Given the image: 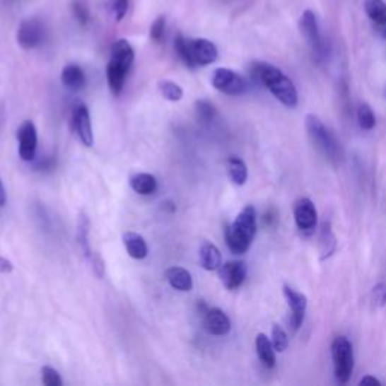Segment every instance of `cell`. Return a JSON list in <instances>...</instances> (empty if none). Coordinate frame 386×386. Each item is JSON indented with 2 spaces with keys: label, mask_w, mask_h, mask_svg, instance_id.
<instances>
[{
  "label": "cell",
  "mask_w": 386,
  "mask_h": 386,
  "mask_svg": "<svg viewBox=\"0 0 386 386\" xmlns=\"http://www.w3.org/2000/svg\"><path fill=\"white\" fill-rule=\"evenodd\" d=\"M251 76L255 83L267 88L271 95L279 100L286 107L294 109L299 105L296 86H294L291 78L283 74L275 65L255 62L251 68Z\"/></svg>",
  "instance_id": "6da1fadb"
},
{
  "label": "cell",
  "mask_w": 386,
  "mask_h": 386,
  "mask_svg": "<svg viewBox=\"0 0 386 386\" xmlns=\"http://www.w3.org/2000/svg\"><path fill=\"white\" fill-rule=\"evenodd\" d=\"M257 234V211L254 206H246L231 225L226 226L225 240L235 255L246 254Z\"/></svg>",
  "instance_id": "7a4b0ae2"
},
{
  "label": "cell",
  "mask_w": 386,
  "mask_h": 386,
  "mask_svg": "<svg viewBox=\"0 0 386 386\" xmlns=\"http://www.w3.org/2000/svg\"><path fill=\"white\" fill-rule=\"evenodd\" d=\"M133 61L134 50L127 40H118L113 44L106 73L109 89L115 97H118L122 93L124 83H126V78L129 76Z\"/></svg>",
  "instance_id": "3957f363"
},
{
  "label": "cell",
  "mask_w": 386,
  "mask_h": 386,
  "mask_svg": "<svg viewBox=\"0 0 386 386\" xmlns=\"http://www.w3.org/2000/svg\"><path fill=\"white\" fill-rule=\"evenodd\" d=\"M174 47L180 59L183 61L187 66H206L218 61V47L206 38H185L183 35H177Z\"/></svg>",
  "instance_id": "277c9868"
},
{
  "label": "cell",
  "mask_w": 386,
  "mask_h": 386,
  "mask_svg": "<svg viewBox=\"0 0 386 386\" xmlns=\"http://www.w3.org/2000/svg\"><path fill=\"white\" fill-rule=\"evenodd\" d=\"M305 129L310 136L311 142L315 145V148L319 150L329 162H332L334 165H338L341 162L343 158L341 145H339L335 136L329 131V129L324 126L319 117L314 115V113L306 115Z\"/></svg>",
  "instance_id": "5b68a950"
},
{
  "label": "cell",
  "mask_w": 386,
  "mask_h": 386,
  "mask_svg": "<svg viewBox=\"0 0 386 386\" xmlns=\"http://www.w3.org/2000/svg\"><path fill=\"white\" fill-rule=\"evenodd\" d=\"M332 361H334V374L338 383H347L353 374L355 356L353 347L347 337H337L332 346Z\"/></svg>",
  "instance_id": "8992f818"
},
{
  "label": "cell",
  "mask_w": 386,
  "mask_h": 386,
  "mask_svg": "<svg viewBox=\"0 0 386 386\" xmlns=\"http://www.w3.org/2000/svg\"><path fill=\"white\" fill-rule=\"evenodd\" d=\"M213 86L226 95H242L247 90V81L230 68H218L211 77Z\"/></svg>",
  "instance_id": "52a82bcc"
},
{
  "label": "cell",
  "mask_w": 386,
  "mask_h": 386,
  "mask_svg": "<svg viewBox=\"0 0 386 386\" xmlns=\"http://www.w3.org/2000/svg\"><path fill=\"white\" fill-rule=\"evenodd\" d=\"M45 37L44 25L37 18H26L20 23L17 32V41L21 49L33 50L40 47Z\"/></svg>",
  "instance_id": "ba28073f"
},
{
  "label": "cell",
  "mask_w": 386,
  "mask_h": 386,
  "mask_svg": "<svg viewBox=\"0 0 386 386\" xmlns=\"http://www.w3.org/2000/svg\"><path fill=\"white\" fill-rule=\"evenodd\" d=\"M71 126L77 136V139L81 141L85 146L94 145V133H93V122H90L89 110L88 107L81 103H76L71 113Z\"/></svg>",
  "instance_id": "9c48e42d"
},
{
  "label": "cell",
  "mask_w": 386,
  "mask_h": 386,
  "mask_svg": "<svg viewBox=\"0 0 386 386\" xmlns=\"http://www.w3.org/2000/svg\"><path fill=\"white\" fill-rule=\"evenodd\" d=\"M283 298H286V300L288 303V308L291 311L288 323H290L293 331L298 332L305 320L306 308H308V299H306L305 294H302L298 290H294L290 286H283Z\"/></svg>",
  "instance_id": "30bf717a"
},
{
  "label": "cell",
  "mask_w": 386,
  "mask_h": 386,
  "mask_svg": "<svg viewBox=\"0 0 386 386\" xmlns=\"http://www.w3.org/2000/svg\"><path fill=\"white\" fill-rule=\"evenodd\" d=\"M18 139V154L25 162H32L37 156L38 134L37 127L32 121H25L17 131Z\"/></svg>",
  "instance_id": "8fae6325"
},
{
  "label": "cell",
  "mask_w": 386,
  "mask_h": 386,
  "mask_svg": "<svg viewBox=\"0 0 386 386\" xmlns=\"http://www.w3.org/2000/svg\"><path fill=\"white\" fill-rule=\"evenodd\" d=\"M293 213H294V222H296L298 228L302 233L310 234L315 230L319 214H317V209L310 198L298 199V202L294 204Z\"/></svg>",
  "instance_id": "7c38bea8"
},
{
  "label": "cell",
  "mask_w": 386,
  "mask_h": 386,
  "mask_svg": "<svg viewBox=\"0 0 386 386\" xmlns=\"http://www.w3.org/2000/svg\"><path fill=\"white\" fill-rule=\"evenodd\" d=\"M299 28H300V32H302L305 41L310 44L312 52L319 56L323 54V40L320 35L319 23H317V17L311 9H306L305 13L302 14L300 21H299Z\"/></svg>",
  "instance_id": "4fadbf2b"
},
{
  "label": "cell",
  "mask_w": 386,
  "mask_h": 386,
  "mask_svg": "<svg viewBox=\"0 0 386 386\" xmlns=\"http://www.w3.org/2000/svg\"><path fill=\"white\" fill-rule=\"evenodd\" d=\"M219 278L228 290H237L247 276V267L243 261H228L218 269Z\"/></svg>",
  "instance_id": "5bb4252c"
},
{
  "label": "cell",
  "mask_w": 386,
  "mask_h": 386,
  "mask_svg": "<svg viewBox=\"0 0 386 386\" xmlns=\"http://www.w3.org/2000/svg\"><path fill=\"white\" fill-rule=\"evenodd\" d=\"M204 327L211 335L222 337L231 331V322L222 310L219 308H209L204 314Z\"/></svg>",
  "instance_id": "9a60e30c"
},
{
  "label": "cell",
  "mask_w": 386,
  "mask_h": 386,
  "mask_svg": "<svg viewBox=\"0 0 386 386\" xmlns=\"http://www.w3.org/2000/svg\"><path fill=\"white\" fill-rule=\"evenodd\" d=\"M255 349L259 361L263 362V365L267 368H274L276 365V356L275 349L271 344V339L266 334H258L255 339Z\"/></svg>",
  "instance_id": "2e32d148"
},
{
  "label": "cell",
  "mask_w": 386,
  "mask_h": 386,
  "mask_svg": "<svg viewBox=\"0 0 386 386\" xmlns=\"http://www.w3.org/2000/svg\"><path fill=\"white\" fill-rule=\"evenodd\" d=\"M199 263L209 271L218 270L222 264V255L218 246H214L210 242H204L199 247Z\"/></svg>",
  "instance_id": "e0dca14e"
},
{
  "label": "cell",
  "mask_w": 386,
  "mask_h": 386,
  "mask_svg": "<svg viewBox=\"0 0 386 386\" xmlns=\"http://www.w3.org/2000/svg\"><path fill=\"white\" fill-rule=\"evenodd\" d=\"M169 286L178 291H190L193 287V279L189 271L183 267H169L165 274Z\"/></svg>",
  "instance_id": "ac0fdd59"
},
{
  "label": "cell",
  "mask_w": 386,
  "mask_h": 386,
  "mask_svg": "<svg viewBox=\"0 0 386 386\" xmlns=\"http://www.w3.org/2000/svg\"><path fill=\"white\" fill-rule=\"evenodd\" d=\"M122 242L131 258L144 259L148 255V246H146V242L142 235L129 231L122 235Z\"/></svg>",
  "instance_id": "d6986e66"
},
{
  "label": "cell",
  "mask_w": 386,
  "mask_h": 386,
  "mask_svg": "<svg viewBox=\"0 0 386 386\" xmlns=\"http://www.w3.org/2000/svg\"><path fill=\"white\" fill-rule=\"evenodd\" d=\"M62 83L65 85V88L71 89V90H81L85 83H86V77L83 70L76 64H70L64 66L62 70Z\"/></svg>",
  "instance_id": "ffe728a7"
},
{
  "label": "cell",
  "mask_w": 386,
  "mask_h": 386,
  "mask_svg": "<svg viewBox=\"0 0 386 386\" xmlns=\"http://www.w3.org/2000/svg\"><path fill=\"white\" fill-rule=\"evenodd\" d=\"M337 249V237L331 228V223L324 222L322 226V233L319 238V251H320V259H327L332 257Z\"/></svg>",
  "instance_id": "44dd1931"
},
{
  "label": "cell",
  "mask_w": 386,
  "mask_h": 386,
  "mask_svg": "<svg viewBox=\"0 0 386 386\" xmlns=\"http://www.w3.org/2000/svg\"><path fill=\"white\" fill-rule=\"evenodd\" d=\"M130 186L139 195H153L157 190V180L151 174H136L130 178Z\"/></svg>",
  "instance_id": "7402d4cb"
},
{
  "label": "cell",
  "mask_w": 386,
  "mask_h": 386,
  "mask_svg": "<svg viewBox=\"0 0 386 386\" xmlns=\"http://www.w3.org/2000/svg\"><path fill=\"white\" fill-rule=\"evenodd\" d=\"M226 168H228V175L231 181L237 186H243L247 181V166L246 163L238 157H230L228 163H226Z\"/></svg>",
  "instance_id": "603a6c76"
},
{
  "label": "cell",
  "mask_w": 386,
  "mask_h": 386,
  "mask_svg": "<svg viewBox=\"0 0 386 386\" xmlns=\"http://www.w3.org/2000/svg\"><path fill=\"white\" fill-rule=\"evenodd\" d=\"M89 228H90L89 219L82 213L81 216H78V221H77V242L88 258H90V255H93L89 247Z\"/></svg>",
  "instance_id": "cb8c5ba5"
},
{
  "label": "cell",
  "mask_w": 386,
  "mask_h": 386,
  "mask_svg": "<svg viewBox=\"0 0 386 386\" xmlns=\"http://www.w3.org/2000/svg\"><path fill=\"white\" fill-rule=\"evenodd\" d=\"M365 13L378 26L386 25V4L383 0H365Z\"/></svg>",
  "instance_id": "d4e9b609"
},
{
  "label": "cell",
  "mask_w": 386,
  "mask_h": 386,
  "mask_svg": "<svg viewBox=\"0 0 386 386\" xmlns=\"http://www.w3.org/2000/svg\"><path fill=\"white\" fill-rule=\"evenodd\" d=\"M358 124L359 127L364 131H370L376 126V117H374L373 109L370 107V105L364 103L361 105L358 109Z\"/></svg>",
  "instance_id": "484cf974"
},
{
  "label": "cell",
  "mask_w": 386,
  "mask_h": 386,
  "mask_svg": "<svg viewBox=\"0 0 386 386\" xmlns=\"http://www.w3.org/2000/svg\"><path fill=\"white\" fill-rule=\"evenodd\" d=\"M270 339H271V344H274L275 351H278V353H283V351L287 350L288 335L286 331H283L282 326H279V324L271 326V338Z\"/></svg>",
  "instance_id": "4316f807"
},
{
  "label": "cell",
  "mask_w": 386,
  "mask_h": 386,
  "mask_svg": "<svg viewBox=\"0 0 386 386\" xmlns=\"http://www.w3.org/2000/svg\"><path fill=\"white\" fill-rule=\"evenodd\" d=\"M158 89H160L162 95L169 100V101H180L183 98V89H181L180 85L171 81H163L158 83Z\"/></svg>",
  "instance_id": "83f0119b"
},
{
  "label": "cell",
  "mask_w": 386,
  "mask_h": 386,
  "mask_svg": "<svg viewBox=\"0 0 386 386\" xmlns=\"http://www.w3.org/2000/svg\"><path fill=\"white\" fill-rule=\"evenodd\" d=\"M106 5H107L109 14L113 17V20L121 21L127 14L130 2L129 0H106Z\"/></svg>",
  "instance_id": "f1b7e54d"
},
{
  "label": "cell",
  "mask_w": 386,
  "mask_h": 386,
  "mask_svg": "<svg viewBox=\"0 0 386 386\" xmlns=\"http://www.w3.org/2000/svg\"><path fill=\"white\" fill-rule=\"evenodd\" d=\"M218 115V110L207 100L197 101V117L204 122H210Z\"/></svg>",
  "instance_id": "f546056e"
},
{
  "label": "cell",
  "mask_w": 386,
  "mask_h": 386,
  "mask_svg": "<svg viewBox=\"0 0 386 386\" xmlns=\"http://www.w3.org/2000/svg\"><path fill=\"white\" fill-rule=\"evenodd\" d=\"M71 6H73V14H74L76 20L78 21V25L86 26L90 20V14H89V8H88L85 0H73Z\"/></svg>",
  "instance_id": "4dcf8cb0"
},
{
  "label": "cell",
  "mask_w": 386,
  "mask_h": 386,
  "mask_svg": "<svg viewBox=\"0 0 386 386\" xmlns=\"http://www.w3.org/2000/svg\"><path fill=\"white\" fill-rule=\"evenodd\" d=\"M165 30H166V20L163 16L157 17L154 20V23L151 25V29H150V37L153 41L156 42H160L165 37Z\"/></svg>",
  "instance_id": "1f68e13d"
},
{
  "label": "cell",
  "mask_w": 386,
  "mask_h": 386,
  "mask_svg": "<svg viewBox=\"0 0 386 386\" xmlns=\"http://www.w3.org/2000/svg\"><path fill=\"white\" fill-rule=\"evenodd\" d=\"M41 374H42V383L45 386H62V379L59 376V373L54 368L42 367Z\"/></svg>",
  "instance_id": "d6a6232c"
},
{
  "label": "cell",
  "mask_w": 386,
  "mask_h": 386,
  "mask_svg": "<svg viewBox=\"0 0 386 386\" xmlns=\"http://www.w3.org/2000/svg\"><path fill=\"white\" fill-rule=\"evenodd\" d=\"M373 302L378 306L386 305V283L385 282H379L373 287Z\"/></svg>",
  "instance_id": "836d02e7"
},
{
  "label": "cell",
  "mask_w": 386,
  "mask_h": 386,
  "mask_svg": "<svg viewBox=\"0 0 386 386\" xmlns=\"http://www.w3.org/2000/svg\"><path fill=\"white\" fill-rule=\"evenodd\" d=\"M89 259H90V264H93V269L95 271V275L98 278H103L105 276V261H103V258H101L97 254H93V255H90Z\"/></svg>",
  "instance_id": "e575fe53"
},
{
  "label": "cell",
  "mask_w": 386,
  "mask_h": 386,
  "mask_svg": "<svg viewBox=\"0 0 386 386\" xmlns=\"http://www.w3.org/2000/svg\"><path fill=\"white\" fill-rule=\"evenodd\" d=\"M0 271H2V274H9V271H13V263H11L9 259L0 257Z\"/></svg>",
  "instance_id": "d590c367"
},
{
  "label": "cell",
  "mask_w": 386,
  "mask_h": 386,
  "mask_svg": "<svg viewBox=\"0 0 386 386\" xmlns=\"http://www.w3.org/2000/svg\"><path fill=\"white\" fill-rule=\"evenodd\" d=\"M359 385L362 386V385H378V386H380L382 385V382L379 380V379H376V378H373V376H365V378H362L361 380H359Z\"/></svg>",
  "instance_id": "8d00e7d4"
},
{
  "label": "cell",
  "mask_w": 386,
  "mask_h": 386,
  "mask_svg": "<svg viewBox=\"0 0 386 386\" xmlns=\"http://www.w3.org/2000/svg\"><path fill=\"white\" fill-rule=\"evenodd\" d=\"M5 204H6V192H5L2 180H0V207H4Z\"/></svg>",
  "instance_id": "74e56055"
},
{
  "label": "cell",
  "mask_w": 386,
  "mask_h": 386,
  "mask_svg": "<svg viewBox=\"0 0 386 386\" xmlns=\"http://www.w3.org/2000/svg\"><path fill=\"white\" fill-rule=\"evenodd\" d=\"M380 33H382V37H383V38H386V25L380 26Z\"/></svg>",
  "instance_id": "f35d334b"
}]
</instances>
